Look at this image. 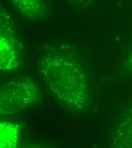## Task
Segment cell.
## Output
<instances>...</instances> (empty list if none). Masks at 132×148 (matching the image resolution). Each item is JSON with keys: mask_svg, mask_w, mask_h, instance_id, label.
Wrapping results in <instances>:
<instances>
[{"mask_svg": "<svg viewBox=\"0 0 132 148\" xmlns=\"http://www.w3.org/2000/svg\"><path fill=\"white\" fill-rule=\"evenodd\" d=\"M66 46L46 48L39 64V74L59 103L79 112L89 104L88 82L75 53Z\"/></svg>", "mask_w": 132, "mask_h": 148, "instance_id": "cell-1", "label": "cell"}, {"mask_svg": "<svg viewBox=\"0 0 132 148\" xmlns=\"http://www.w3.org/2000/svg\"><path fill=\"white\" fill-rule=\"evenodd\" d=\"M42 100L38 86L28 77H15L1 87V116H10Z\"/></svg>", "mask_w": 132, "mask_h": 148, "instance_id": "cell-2", "label": "cell"}, {"mask_svg": "<svg viewBox=\"0 0 132 148\" xmlns=\"http://www.w3.org/2000/svg\"><path fill=\"white\" fill-rule=\"evenodd\" d=\"M23 47L16 26L8 11L0 10V68L3 71H16L22 63Z\"/></svg>", "mask_w": 132, "mask_h": 148, "instance_id": "cell-3", "label": "cell"}, {"mask_svg": "<svg viewBox=\"0 0 132 148\" xmlns=\"http://www.w3.org/2000/svg\"><path fill=\"white\" fill-rule=\"evenodd\" d=\"M14 9L24 17L31 19L44 18L47 14L44 0H8Z\"/></svg>", "mask_w": 132, "mask_h": 148, "instance_id": "cell-4", "label": "cell"}, {"mask_svg": "<svg viewBox=\"0 0 132 148\" xmlns=\"http://www.w3.org/2000/svg\"><path fill=\"white\" fill-rule=\"evenodd\" d=\"M20 126L9 121L0 124V148H17L18 143Z\"/></svg>", "mask_w": 132, "mask_h": 148, "instance_id": "cell-5", "label": "cell"}, {"mask_svg": "<svg viewBox=\"0 0 132 148\" xmlns=\"http://www.w3.org/2000/svg\"><path fill=\"white\" fill-rule=\"evenodd\" d=\"M71 4L77 9H81L86 8L90 4L91 0H68Z\"/></svg>", "mask_w": 132, "mask_h": 148, "instance_id": "cell-6", "label": "cell"}, {"mask_svg": "<svg viewBox=\"0 0 132 148\" xmlns=\"http://www.w3.org/2000/svg\"><path fill=\"white\" fill-rule=\"evenodd\" d=\"M129 62L130 64H132V54H131L129 58Z\"/></svg>", "mask_w": 132, "mask_h": 148, "instance_id": "cell-7", "label": "cell"}]
</instances>
